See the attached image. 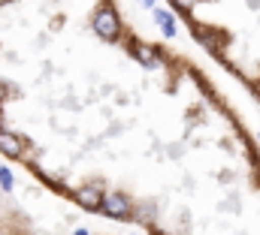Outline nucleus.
<instances>
[{
	"instance_id": "f257e3e1",
	"label": "nucleus",
	"mask_w": 260,
	"mask_h": 235,
	"mask_svg": "<svg viewBox=\"0 0 260 235\" xmlns=\"http://www.w3.org/2000/svg\"><path fill=\"white\" fill-rule=\"evenodd\" d=\"M94 33H97L100 40H106V43H115V40L121 36V18H118V12H115L109 3H103V6L94 12Z\"/></svg>"
},
{
	"instance_id": "f03ea898",
	"label": "nucleus",
	"mask_w": 260,
	"mask_h": 235,
	"mask_svg": "<svg viewBox=\"0 0 260 235\" xmlns=\"http://www.w3.org/2000/svg\"><path fill=\"white\" fill-rule=\"evenodd\" d=\"M100 211H103L106 217H112V220H127L130 214H133V205H130V199L124 193H103Z\"/></svg>"
},
{
	"instance_id": "7ed1b4c3",
	"label": "nucleus",
	"mask_w": 260,
	"mask_h": 235,
	"mask_svg": "<svg viewBox=\"0 0 260 235\" xmlns=\"http://www.w3.org/2000/svg\"><path fill=\"white\" fill-rule=\"evenodd\" d=\"M0 151H3L6 157L18 160V157L24 154V139H21V136H15L12 130H6V127H0Z\"/></svg>"
},
{
	"instance_id": "20e7f679",
	"label": "nucleus",
	"mask_w": 260,
	"mask_h": 235,
	"mask_svg": "<svg viewBox=\"0 0 260 235\" xmlns=\"http://www.w3.org/2000/svg\"><path fill=\"white\" fill-rule=\"evenodd\" d=\"M73 199H76L82 208H88V211H100V205H103V193H100L97 187H91V184L79 187V190L73 193Z\"/></svg>"
},
{
	"instance_id": "39448f33",
	"label": "nucleus",
	"mask_w": 260,
	"mask_h": 235,
	"mask_svg": "<svg viewBox=\"0 0 260 235\" xmlns=\"http://www.w3.org/2000/svg\"><path fill=\"white\" fill-rule=\"evenodd\" d=\"M133 58L139 60L142 66H148V69L160 66V58H157V52H154L151 46H133Z\"/></svg>"
},
{
	"instance_id": "423d86ee",
	"label": "nucleus",
	"mask_w": 260,
	"mask_h": 235,
	"mask_svg": "<svg viewBox=\"0 0 260 235\" xmlns=\"http://www.w3.org/2000/svg\"><path fill=\"white\" fill-rule=\"evenodd\" d=\"M154 21H157V27H160L164 36H176V15H173V12L154 9Z\"/></svg>"
},
{
	"instance_id": "0eeeda50",
	"label": "nucleus",
	"mask_w": 260,
	"mask_h": 235,
	"mask_svg": "<svg viewBox=\"0 0 260 235\" xmlns=\"http://www.w3.org/2000/svg\"><path fill=\"white\" fill-rule=\"evenodd\" d=\"M12 184H15V181H12V172H9L6 166H0V187L9 193V190H12Z\"/></svg>"
},
{
	"instance_id": "6e6552de",
	"label": "nucleus",
	"mask_w": 260,
	"mask_h": 235,
	"mask_svg": "<svg viewBox=\"0 0 260 235\" xmlns=\"http://www.w3.org/2000/svg\"><path fill=\"white\" fill-rule=\"evenodd\" d=\"M173 3H176L179 9H188V12H191V0H173Z\"/></svg>"
},
{
	"instance_id": "1a4fd4ad",
	"label": "nucleus",
	"mask_w": 260,
	"mask_h": 235,
	"mask_svg": "<svg viewBox=\"0 0 260 235\" xmlns=\"http://www.w3.org/2000/svg\"><path fill=\"white\" fill-rule=\"evenodd\" d=\"M142 6H148V9H154V0H142Z\"/></svg>"
},
{
	"instance_id": "9d476101",
	"label": "nucleus",
	"mask_w": 260,
	"mask_h": 235,
	"mask_svg": "<svg viewBox=\"0 0 260 235\" xmlns=\"http://www.w3.org/2000/svg\"><path fill=\"white\" fill-rule=\"evenodd\" d=\"M73 235H88V229H76Z\"/></svg>"
},
{
	"instance_id": "9b49d317",
	"label": "nucleus",
	"mask_w": 260,
	"mask_h": 235,
	"mask_svg": "<svg viewBox=\"0 0 260 235\" xmlns=\"http://www.w3.org/2000/svg\"><path fill=\"white\" fill-rule=\"evenodd\" d=\"M6 3H12V0H0V6H6Z\"/></svg>"
},
{
	"instance_id": "f8f14e48",
	"label": "nucleus",
	"mask_w": 260,
	"mask_h": 235,
	"mask_svg": "<svg viewBox=\"0 0 260 235\" xmlns=\"http://www.w3.org/2000/svg\"><path fill=\"white\" fill-rule=\"evenodd\" d=\"M257 142H260V139H257Z\"/></svg>"
}]
</instances>
